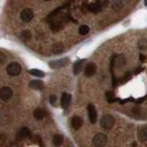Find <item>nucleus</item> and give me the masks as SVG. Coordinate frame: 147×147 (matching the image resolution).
<instances>
[{"label":"nucleus","mask_w":147,"mask_h":147,"mask_svg":"<svg viewBox=\"0 0 147 147\" xmlns=\"http://www.w3.org/2000/svg\"><path fill=\"white\" fill-rule=\"evenodd\" d=\"M13 95L12 89L9 87H3L0 88V99L4 101L9 100L10 97Z\"/></svg>","instance_id":"0eeeda50"},{"label":"nucleus","mask_w":147,"mask_h":147,"mask_svg":"<svg viewBox=\"0 0 147 147\" xmlns=\"http://www.w3.org/2000/svg\"><path fill=\"white\" fill-rule=\"evenodd\" d=\"M34 17V13L30 9H25L20 12V19L23 22H30Z\"/></svg>","instance_id":"39448f33"},{"label":"nucleus","mask_w":147,"mask_h":147,"mask_svg":"<svg viewBox=\"0 0 147 147\" xmlns=\"http://www.w3.org/2000/svg\"><path fill=\"white\" fill-rule=\"evenodd\" d=\"M97 72V66L94 63H89L85 65V67L84 69V74L85 76L91 77L96 74Z\"/></svg>","instance_id":"1a4fd4ad"},{"label":"nucleus","mask_w":147,"mask_h":147,"mask_svg":"<svg viewBox=\"0 0 147 147\" xmlns=\"http://www.w3.org/2000/svg\"><path fill=\"white\" fill-rule=\"evenodd\" d=\"M108 142V137L104 133H97L95 136L93 137L92 144L95 147H104L107 144Z\"/></svg>","instance_id":"f03ea898"},{"label":"nucleus","mask_w":147,"mask_h":147,"mask_svg":"<svg viewBox=\"0 0 147 147\" xmlns=\"http://www.w3.org/2000/svg\"><path fill=\"white\" fill-rule=\"evenodd\" d=\"M44 1H50V0H44Z\"/></svg>","instance_id":"cd10ccee"},{"label":"nucleus","mask_w":147,"mask_h":147,"mask_svg":"<svg viewBox=\"0 0 147 147\" xmlns=\"http://www.w3.org/2000/svg\"><path fill=\"white\" fill-rule=\"evenodd\" d=\"M139 58H140V60H141V61H142V62H144V61L145 60L144 55V54H140V55H139Z\"/></svg>","instance_id":"a878e982"},{"label":"nucleus","mask_w":147,"mask_h":147,"mask_svg":"<svg viewBox=\"0 0 147 147\" xmlns=\"http://www.w3.org/2000/svg\"><path fill=\"white\" fill-rule=\"evenodd\" d=\"M144 4H145V6H147V0H144Z\"/></svg>","instance_id":"bb28decb"},{"label":"nucleus","mask_w":147,"mask_h":147,"mask_svg":"<svg viewBox=\"0 0 147 147\" xmlns=\"http://www.w3.org/2000/svg\"><path fill=\"white\" fill-rule=\"evenodd\" d=\"M68 64H69V59L65 57V58H62L59 60L51 61V62L49 63V66L52 69H60V68L66 66Z\"/></svg>","instance_id":"20e7f679"},{"label":"nucleus","mask_w":147,"mask_h":147,"mask_svg":"<svg viewBox=\"0 0 147 147\" xmlns=\"http://www.w3.org/2000/svg\"><path fill=\"white\" fill-rule=\"evenodd\" d=\"M30 87L32 89H35V90H40V89L43 88V82L42 80H32L30 82Z\"/></svg>","instance_id":"4468645a"},{"label":"nucleus","mask_w":147,"mask_h":147,"mask_svg":"<svg viewBox=\"0 0 147 147\" xmlns=\"http://www.w3.org/2000/svg\"><path fill=\"white\" fill-rule=\"evenodd\" d=\"M21 71H22L21 65L17 62L10 63L7 66V73L9 74L10 76H18L21 74Z\"/></svg>","instance_id":"f257e3e1"},{"label":"nucleus","mask_w":147,"mask_h":147,"mask_svg":"<svg viewBox=\"0 0 147 147\" xmlns=\"http://www.w3.org/2000/svg\"><path fill=\"white\" fill-rule=\"evenodd\" d=\"M138 138L142 142L147 141V125H144L139 129L138 132Z\"/></svg>","instance_id":"ddd939ff"},{"label":"nucleus","mask_w":147,"mask_h":147,"mask_svg":"<svg viewBox=\"0 0 147 147\" xmlns=\"http://www.w3.org/2000/svg\"><path fill=\"white\" fill-rule=\"evenodd\" d=\"M88 9L91 12L97 13V12L100 10V6H99V4H97V3H93V4H90V5H89Z\"/></svg>","instance_id":"412c9836"},{"label":"nucleus","mask_w":147,"mask_h":147,"mask_svg":"<svg viewBox=\"0 0 147 147\" xmlns=\"http://www.w3.org/2000/svg\"><path fill=\"white\" fill-rule=\"evenodd\" d=\"M106 99H107L109 103H113V102L116 101V99L114 97L113 94L111 92H107V93H106Z\"/></svg>","instance_id":"5701e85b"},{"label":"nucleus","mask_w":147,"mask_h":147,"mask_svg":"<svg viewBox=\"0 0 147 147\" xmlns=\"http://www.w3.org/2000/svg\"><path fill=\"white\" fill-rule=\"evenodd\" d=\"M32 136L31 134V132L30 130L27 128V127H22L20 129L19 132H18V134H17V140L19 141H22L24 139H27V138H30Z\"/></svg>","instance_id":"423d86ee"},{"label":"nucleus","mask_w":147,"mask_h":147,"mask_svg":"<svg viewBox=\"0 0 147 147\" xmlns=\"http://www.w3.org/2000/svg\"><path fill=\"white\" fill-rule=\"evenodd\" d=\"M78 32L80 35H85L87 34L89 32V27L87 26V25H82L79 27V30H78Z\"/></svg>","instance_id":"4be33fe9"},{"label":"nucleus","mask_w":147,"mask_h":147,"mask_svg":"<svg viewBox=\"0 0 147 147\" xmlns=\"http://www.w3.org/2000/svg\"><path fill=\"white\" fill-rule=\"evenodd\" d=\"M115 124V119L111 115H104L100 120V126L103 129H111Z\"/></svg>","instance_id":"7ed1b4c3"},{"label":"nucleus","mask_w":147,"mask_h":147,"mask_svg":"<svg viewBox=\"0 0 147 147\" xmlns=\"http://www.w3.org/2000/svg\"><path fill=\"white\" fill-rule=\"evenodd\" d=\"M49 100H50L51 105L54 106V107H55V106H56V101H57V97L55 95H52L50 97V99H49Z\"/></svg>","instance_id":"b1692460"},{"label":"nucleus","mask_w":147,"mask_h":147,"mask_svg":"<svg viewBox=\"0 0 147 147\" xmlns=\"http://www.w3.org/2000/svg\"><path fill=\"white\" fill-rule=\"evenodd\" d=\"M6 60V56L4 54H2V52H0V64H3L4 61Z\"/></svg>","instance_id":"393cba45"},{"label":"nucleus","mask_w":147,"mask_h":147,"mask_svg":"<svg viewBox=\"0 0 147 147\" xmlns=\"http://www.w3.org/2000/svg\"><path fill=\"white\" fill-rule=\"evenodd\" d=\"M85 61V59L78 60V61H76V62L75 63V64H74L73 71H74V74H75V75H77L81 71H82V68H83Z\"/></svg>","instance_id":"f8f14e48"},{"label":"nucleus","mask_w":147,"mask_h":147,"mask_svg":"<svg viewBox=\"0 0 147 147\" xmlns=\"http://www.w3.org/2000/svg\"><path fill=\"white\" fill-rule=\"evenodd\" d=\"M52 142H54V144L55 146H60L62 145L64 142V137L61 134H55L54 138H52Z\"/></svg>","instance_id":"f3484780"},{"label":"nucleus","mask_w":147,"mask_h":147,"mask_svg":"<svg viewBox=\"0 0 147 147\" xmlns=\"http://www.w3.org/2000/svg\"><path fill=\"white\" fill-rule=\"evenodd\" d=\"M87 112H88V118L91 123H96L97 119V112L95 108V106L92 104H89L87 106Z\"/></svg>","instance_id":"6e6552de"},{"label":"nucleus","mask_w":147,"mask_h":147,"mask_svg":"<svg viewBox=\"0 0 147 147\" xmlns=\"http://www.w3.org/2000/svg\"><path fill=\"white\" fill-rule=\"evenodd\" d=\"M83 125V120L79 116H74L71 120V126L75 130H78Z\"/></svg>","instance_id":"9d476101"},{"label":"nucleus","mask_w":147,"mask_h":147,"mask_svg":"<svg viewBox=\"0 0 147 147\" xmlns=\"http://www.w3.org/2000/svg\"><path fill=\"white\" fill-rule=\"evenodd\" d=\"M52 52H54V54H62V52H64V46L63 43L56 42V43L54 44V45H52Z\"/></svg>","instance_id":"2eb2a0df"},{"label":"nucleus","mask_w":147,"mask_h":147,"mask_svg":"<svg viewBox=\"0 0 147 147\" xmlns=\"http://www.w3.org/2000/svg\"><path fill=\"white\" fill-rule=\"evenodd\" d=\"M121 7H122V3L121 2V0H112V2H111V9L114 11L121 10Z\"/></svg>","instance_id":"a211bd4d"},{"label":"nucleus","mask_w":147,"mask_h":147,"mask_svg":"<svg viewBox=\"0 0 147 147\" xmlns=\"http://www.w3.org/2000/svg\"><path fill=\"white\" fill-rule=\"evenodd\" d=\"M71 99H72V97L70 94L64 93L62 95V97H61V105H62V107L64 109H67L71 103Z\"/></svg>","instance_id":"9b49d317"},{"label":"nucleus","mask_w":147,"mask_h":147,"mask_svg":"<svg viewBox=\"0 0 147 147\" xmlns=\"http://www.w3.org/2000/svg\"><path fill=\"white\" fill-rule=\"evenodd\" d=\"M28 73H30L31 75L36 76V77H43L45 75L44 72L42 70H39V69H30V70L28 71Z\"/></svg>","instance_id":"6ab92c4d"},{"label":"nucleus","mask_w":147,"mask_h":147,"mask_svg":"<svg viewBox=\"0 0 147 147\" xmlns=\"http://www.w3.org/2000/svg\"><path fill=\"white\" fill-rule=\"evenodd\" d=\"M33 116L37 121H40L43 119L44 116H45V111H44L42 109L37 108L33 111Z\"/></svg>","instance_id":"dca6fc26"},{"label":"nucleus","mask_w":147,"mask_h":147,"mask_svg":"<svg viewBox=\"0 0 147 147\" xmlns=\"http://www.w3.org/2000/svg\"><path fill=\"white\" fill-rule=\"evenodd\" d=\"M31 33L30 30H23L21 33H20V38H21L22 40L24 42H28L31 39Z\"/></svg>","instance_id":"aec40b11"}]
</instances>
